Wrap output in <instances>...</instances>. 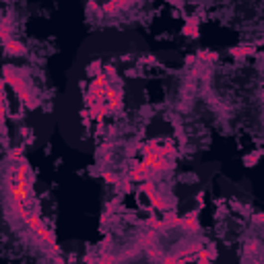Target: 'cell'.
Returning a JSON list of instances; mask_svg holds the SVG:
<instances>
[{"mask_svg":"<svg viewBox=\"0 0 264 264\" xmlns=\"http://www.w3.org/2000/svg\"><path fill=\"white\" fill-rule=\"evenodd\" d=\"M4 48L8 54H17V56L25 54V48H23V44H19V41H8V44H4Z\"/></svg>","mask_w":264,"mask_h":264,"instance_id":"obj_1","label":"cell"},{"mask_svg":"<svg viewBox=\"0 0 264 264\" xmlns=\"http://www.w3.org/2000/svg\"><path fill=\"white\" fill-rule=\"evenodd\" d=\"M99 264H118V258L112 256V254H105V256L99 260Z\"/></svg>","mask_w":264,"mask_h":264,"instance_id":"obj_2","label":"cell"}]
</instances>
